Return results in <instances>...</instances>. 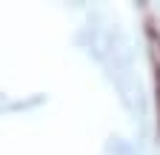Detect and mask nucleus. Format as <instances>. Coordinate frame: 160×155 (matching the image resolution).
Returning a JSON list of instances; mask_svg holds the SVG:
<instances>
[]
</instances>
